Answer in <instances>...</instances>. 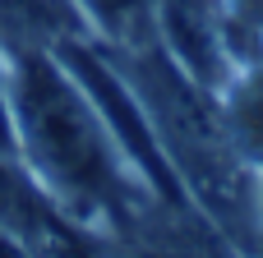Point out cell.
Returning a JSON list of instances; mask_svg holds the SVG:
<instances>
[{"mask_svg": "<svg viewBox=\"0 0 263 258\" xmlns=\"http://www.w3.org/2000/svg\"><path fill=\"white\" fill-rule=\"evenodd\" d=\"M14 111L18 143L60 208H69L79 222L106 217L111 226H120L139 208L116 162L111 129L69 78V69H60L42 51H23L14 74Z\"/></svg>", "mask_w": 263, "mask_h": 258, "instance_id": "6da1fadb", "label": "cell"}, {"mask_svg": "<svg viewBox=\"0 0 263 258\" xmlns=\"http://www.w3.org/2000/svg\"><path fill=\"white\" fill-rule=\"evenodd\" d=\"M129 78L143 92L139 102L153 111L157 120V143L162 157L180 171V180L203 199V208L236 235V240H254V185L236 162V138L227 129V120L208 106L203 88L176 69L166 60L162 46H153V37L129 46Z\"/></svg>", "mask_w": 263, "mask_h": 258, "instance_id": "7a4b0ae2", "label": "cell"}, {"mask_svg": "<svg viewBox=\"0 0 263 258\" xmlns=\"http://www.w3.org/2000/svg\"><path fill=\"white\" fill-rule=\"evenodd\" d=\"M55 55L65 60L69 78L83 88V97L92 102V111L102 115V125L111 129V138H116V143L143 166V175L157 185V194H162V199H180V180L171 175V162L162 157V143H157V134H153V125H148L139 97H129V88H125V83L102 65V55H92L88 46L60 42Z\"/></svg>", "mask_w": 263, "mask_h": 258, "instance_id": "3957f363", "label": "cell"}, {"mask_svg": "<svg viewBox=\"0 0 263 258\" xmlns=\"http://www.w3.org/2000/svg\"><path fill=\"white\" fill-rule=\"evenodd\" d=\"M157 18L180 69L203 92H222L231 74V32L213 0H157Z\"/></svg>", "mask_w": 263, "mask_h": 258, "instance_id": "277c9868", "label": "cell"}, {"mask_svg": "<svg viewBox=\"0 0 263 258\" xmlns=\"http://www.w3.org/2000/svg\"><path fill=\"white\" fill-rule=\"evenodd\" d=\"M125 258H231L227 240L199 222L185 199H162V208H134L120 226Z\"/></svg>", "mask_w": 263, "mask_h": 258, "instance_id": "5b68a950", "label": "cell"}, {"mask_svg": "<svg viewBox=\"0 0 263 258\" xmlns=\"http://www.w3.org/2000/svg\"><path fill=\"white\" fill-rule=\"evenodd\" d=\"M51 212H55V208L32 189V180H23V175L0 157V226L14 231V235L32 249V240H37V231L46 226Z\"/></svg>", "mask_w": 263, "mask_h": 258, "instance_id": "8992f818", "label": "cell"}, {"mask_svg": "<svg viewBox=\"0 0 263 258\" xmlns=\"http://www.w3.org/2000/svg\"><path fill=\"white\" fill-rule=\"evenodd\" d=\"M60 23H65V5L60 0H0V28L9 32V42L18 51L51 42V32Z\"/></svg>", "mask_w": 263, "mask_h": 258, "instance_id": "52a82bcc", "label": "cell"}, {"mask_svg": "<svg viewBox=\"0 0 263 258\" xmlns=\"http://www.w3.org/2000/svg\"><path fill=\"white\" fill-rule=\"evenodd\" d=\"M227 129H231V138H236L240 152H250V157L263 162V69H254L245 83L231 88Z\"/></svg>", "mask_w": 263, "mask_h": 258, "instance_id": "ba28073f", "label": "cell"}, {"mask_svg": "<svg viewBox=\"0 0 263 258\" xmlns=\"http://www.w3.org/2000/svg\"><path fill=\"white\" fill-rule=\"evenodd\" d=\"M83 5H88V9L102 18V28L116 32L125 46L153 37V28H148V18H153V0H83Z\"/></svg>", "mask_w": 263, "mask_h": 258, "instance_id": "9c48e42d", "label": "cell"}, {"mask_svg": "<svg viewBox=\"0 0 263 258\" xmlns=\"http://www.w3.org/2000/svg\"><path fill=\"white\" fill-rule=\"evenodd\" d=\"M32 258H111L102 245H92V240H83L60 212H51L46 217V226L37 231V240H32Z\"/></svg>", "mask_w": 263, "mask_h": 258, "instance_id": "30bf717a", "label": "cell"}, {"mask_svg": "<svg viewBox=\"0 0 263 258\" xmlns=\"http://www.w3.org/2000/svg\"><path fill=\"white\" fill-rule=\"evenodd\" d=\"M227 32H231V51L245 37H263V0H227Z\"/></svg>", "mask_w": 263, "mask_h": 258, "instance_id": "8fae6325", "label": "cell"}, {"mask_svg": "<svg viewBox=\"0 0 263 258\" xmlns=\"http://www.w3.org/2000/svg\"><path fill=\"white\" fill-rule=\"evenodd\" d=\"M18 148V134H14V115H9V97H5V78H0V157H9Z\"/></svg>", "mask_w": 263, "mask_h": 258, "instance_id": "7c38bea8", "label": "cell"}, {"mask_svg": "<svg viewBox=\"0 0 263 258\" xmlns=\"http://www.w3.org/2000/svg\"><path fill=\"white\" fill-rule=\"evenodd\" d=\"M0 258H32V249H28L14 231H5V226H0Z\"/></svg>", "mask_w": 263, "mask_h": 258, "instance_id": "4fadbf2b", "label": "cell"}]
</instances>
